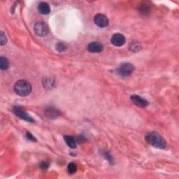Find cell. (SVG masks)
I'll return each instance as SVG.
<instances>
[{"instance_id": "cell-2", "label": "cell", "mask_w": 179, "mask_h": 179, "mask_svg": "<svg viewBox=\"0 0 179 179\" xmlns=\"http://www.w3.org/2000/svg\"><path fill=\"white\" fill-rule=\"evenodd\" d=\"M14 91L19 96L26 97L31 93L32 86L27 80H20L14 85Z\"/></svg>"}, {"instance_id": "cell-3", "label": "cell", "mask_w": 179, "mask_h": 179, "mask_svg": "<svg viewBox=\"0 0 179 179\" xmlns=\"http://www.w3.org/2000/svg\"><path fill=\"white\" fill-rule=\"evenodd\" d=\"M34 31L38 36L44 37L48 34L49 29L47 24L44 22H38L34 26Z\"/></svg>"}, {"instance_id": "cell-12", "label": "cell", "mask_w": 179, "mask_h": 179, "mask_svg": "<svg viewBox=\"0 0 179 179\" xmlns=\"http://www.w3.org/2000/svg\"><path fill=\"white\" fill-rule=\"evenodd\" d=\"M9 65V60L7 59V58L4 57H0V68L2 70H6L8 69Z\"/></svg>"}, {"instance_id": "cell-5", "label": "cell", "mask_w": 179, "mask_h": 179, "mask_svg": "<svg viewBox=\"0 0 179 179\" xmlns=\"http://www.w3.org/2000/svg\"><path fill=\"white\" fill-rule=\"evenodd\" d=\"M13 111H14V113L16 116H18L19 118H20L21 119H23L25 121L30 122H34V120L27 113V111H25V109L23 107L20 106H15L13 108Z\"/></svg>"}, {"instance_id": "cell-8", "label": "cell", "mask_w": 179, "mask_h": 179, "mask_svg": "<svg viewBox=\"0 0 179 179\" xmlns=\"http://www.w3.org/2000/svg\"><path fill=\"white\" fill-rule=\"evenodd\" d=\"M131 100L132 102L139 107H146L148 105V101L143 99L141 97L137 95H133L131 96Z\"/></svg>"}, {"instance_id": "cell-11", "label": "cell", "mask_w": 179, "mask_h": 179, "mask_svg": "<svg viewBox=\"0 0 179 179\" xmlns=\"http://www.w3.org/2000/svg\"><path fill=\"white\" fill-rule=\"evenodd\" d=\"M64 141L69 146V147L71 148H76V143L75 139L73 137L70 136H64Z\"/></svg>"}, {"instance_id": "cell-18", "label": "cell", "mask_w": 179, "mask_h": 179, "mask_svg": "<svg viewBox=\"0 0 179 179\" xmlns=\"http://www.w3.org/2000/svg\"><path fill=\"white\" fill-rule=\"evenodd\" d=\"M76 143H78L79 144H81V143H84L85 141V136H82V135H79V136H77L75 138Z\"/></svg>"}, {"instance_id": "cell-17", "label": "cell", "mask_w": 179, "mask_h": 179, "mask_svg": "<svg viewBox=\"0 0 179 179\" xmlns=\"http://www.w3.org/2000/svg\"><path fill=\"white\" fill-rule=\"evenodd\" d=\"M6 42H7V38H6L4 32L1 31V34H0V43H1V45L4 46V45L6 44Z\"/></svg>"}, {"instance_id": "cell-20", "label": "cell", "mask_w": 179, "mask_h": 179, "mask_svg": "<svg viewBox=\"0 0 179 179\" xmlns=\"http://www.w3.org/2000/svg\"><path fill=\"white\" fill-rule=\"evenodd\" d=\"M104 157H105L106 159H107V160L109 161V162H110L111 164H112L113 162V157H112V156H111V155H110V153L106 152H106L104 153Z\"/></svg>"}, {"instance_id": "cell-1", "label": "cell", "mask_w": 179, "mask_h": 179, "mask_svg": "<svg viewBox=\"0 0 179 179\" xmlns=\"http://www.w3.org/2000/svg\"><path fill=\"white\" fill-rule=\"evenodd\" d=\"M145 140L148 144L155 148L163 149L167 146V143L164 138L157 132H149L145 136Z\"/></svg>"}, {"instance_id": "cell-10", "label": "cell", "mask_w": 179, "mask_h": 179, "mask_svg": "<svg viewBox=\"0 0 179 179\" xmlns=\"http://www.w3.org/2000/svg\"><path fill=\"white\" fill-rule=\"evenodd\" d=\"M38 11L43 15H47L51 12V9L48 3L41 2L38 6Z\"/></svg>"}, {"instance_id": "cell-6", "label": "cell", "mask_w": 179, "mask_h": 179, "mask_svg": "<svg viewBox=\"0 0 179 179\" xmlns=\"http://www.w3.org/2000/svg\"><path fill=\"white\" fill-rule=\"evenodd\" d=\"M94 22L99 27H106L109 25V19L107 18L106 16L103 15V14H98L95 16L94 18Z\"/></svg>"}, {"instance_id": "cell-13", "label": "cell", "mask_w": 179, "mask_h": 179, "mask_svg": "<svg viewBox=\"0 0 179 179\" xmlns=\"http://www.w3.org/2000/svg\"><path fill=\"white\" fill-rule=\"evenodd\" d=\"M130 49L131 50L132 52H137V51L141 50V45H140V43L136 42V41H133L130 44Z\"/></svg>"}, {"instance_id": "cell-7", "label": "cell", "mask_w": 179, "mask_h": 179, "mask_svg": "<svg viewBox=\"0 0 179 179\" xmlns=\"http://www.w3.org/2000/svg\"><path fill=\"white\" fill-rule=\"evenodd\" d=\"M111 43L116 46H121L125 43V37L121 34H115L111 37Z\"/></svg>"}, {"instance_id": "cell-21", "label": "cell", "mask_w": 179, "mask_h": 179, "mask_svg": "<svg viewBox=\"0 0 179 179\" xmlns=\"http://www.w3.org/2000/svg\"><path fill=\"white\" fill-rule=\"evenodd\" d=\"M26 136L27 138V139L30 140V141H36V138H35L34 136H33V135L30 132H27L26 133Z\"/></svg>"}, {"instance_id": "cell-15", "label": "cell", "mask_w": 179, "mask_h": 179, "mask_svg": "<svg viewBox=\"0 0 179 179\" xmlns=\"http://www.w3.org/2000/svg\"><path fill=\"white\" fill-rule=\"evenodd\" d=\"M56 50L58 52H64V51H67V44H65L64 43H58L56 45Z\"/></svg>"}, {"instance_id": "cell-19", "label": "cell", "mask_w": 179, "mask_h": 179, "mask_svg": "<svg viewBox=\"0 0 179 179\" xmlns=\"http://www.w3.org/2000/svg\"><path fill=\"white\" fill-rule=\"evenodd\" d=\"M39 167L41 169H47L48 168V167H49V163L46 162V161H42V162L40 163Z\"/></svg>"}, {"instance_id": "cell-22", "label": "cell", "mask_w": 179, "mask_h": 179, "mask_svg": "<svg viewBox=\"0 0 179 179\" xmlns=\"http://www.w3.org/2000/svg\"><path fill=\"white\" fill-rule=\"evenodd\" d=\"M140 12L143 13L144 14H146V13L149 12V9H148L146 6H143V7H141V9H139Z\"/></svg>"}, {"instance_id": "cell-16", "label": "cell", "mask_w": 179, "mask_h": 179, "mask_svg": "<svg viewBox=\"0 0 179 179\" xmlns=\"http://www.w3.org/2000/svg\"><path fill=\"white\" fill-rule=\"evenodd\" d=\"M67 169H68V172L70 174H74L77 170L76 164L75 163H74V162H71V163L69 164Z\"/></svg>"}, {"instance_id": "cell-9", "label": "cell", "mask_w": 179, "mask_h": 179, "mask_svg": "<svg viewBox=\"0 0 179 179\" xmlns=\"http://www.w3.org/2000/svg\"><path fill=\"white\" fill-rule=\"evenodd\" d=\"M103 45L97 41L90 43L88 46V50L91 53H100L103 51Z\"/></svg>"}, {"instance_id": "cell-14", "label": "cell", "mask_w": 179, "mask_h": 179, "mask_svg": "<svg viewBox=\"0 0 179 179\" xmlns=\"http://www.w3.org/2000/svg\"><path fill=\"white\" fill-rule=\"evenodd\" d=\"M46 113L48 117L51 118H55L57 117L58 115V111H57V110H55V109L53 108H49L47 111H46Z\"/></svg>"}, {"instance_id": "cell-4", "label": "cell", "mask_w": 179, "mask_h": 179, "mask_svg": "<svg viewBox=\"0 0 179 179\" xmlns=\"http://www.w3.org/2000/svg\"><path fill=\"white\" fill-rule=\"evenodd\" d=\"M134 70V67L130 63H122L117 69V73L122 77H126L131 75Z\"/></svg>"}]
</instances>
